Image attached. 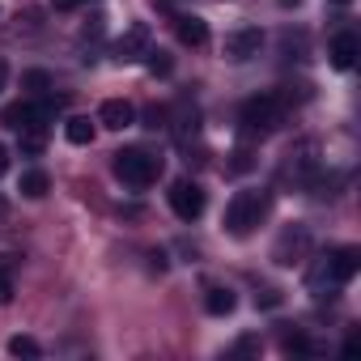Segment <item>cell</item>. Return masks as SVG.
<instances>
[{"instance_id":"cell-1","label":"cell","mask_w":361,"mask_h":361,"mask_svg":"<svg viewBox=\"0 0 361 361\" xmlns=\"http://www.w3.org/2000/svg\"><path fill=\"white\" fill-rule=\"evenodd\" d=\"M357 251L353 247H340V251H331L327 259H319L314 268H310V289H314V298H331L340 285H348L353 276H357Z\"/></svg>"},{"instance_id":"cell-2","label":"cell","mask_w":361,"mask_h":361,"mask_svg":"<svg viewBox=\"0 0 361 361\" xmlns=\"http://www.w3.org/2000/svg\"><path fill=\"white\" fill-rule=\"evenodd\" d=\"M157 174H161V157H153L145 149H119L115 153V178H119L123 188L145 192V188L157 183Z\"/></svg>"},{"instance_id":"cell-3","label":"cell","mask_w":361,"mask_h":361,"mask_svg":"<svg viewBox=\"0 0 361 361\" xmlns=\"http://www.w3.org/2000/svg\"><path fill=\"white\" fill-rule=\"evenodd\" d=\"M264 213H268V196H264V192H238V196L226 204V230H230L234 238H247V234L264 221Z\"/></svg>"},{"instance_id":"cell-4","label":"cell","mask_w":361,"mask_h":361,"mask_svg":"<svg viewBox=\"0 0 361 361\" xmlns=\"http://www.w3.org/2000/svg\"><path fill=\"white\" fill-rule=\"evenodd\" d=\"M238 123H243V136H268L276 123H281V98L276 94H255L243 102L238 111Z\"/></svg>"},{"instance_id":"cell-5","label":"cell","mask_w":361,"mask_h":361,"mask_svg":"<svg viewBox=\"0 0 361 361\" xmlns=\"http://www.w3.org/2000/svg\"><path fill=\"white\" fill-rule=\"evenodd\" d=\"M170 209L178 221H200L204 217V188L192 178H174L170 183Z\"/></svg>"},{"instance_id":"cell-6","label":"cell","mask_w":361,"mask_h":361,"mask_svg":"<svg viewBox=\"0 0 361 361\" xmlns=\"http://www.w3.org/2000/svg\"><path fill=\"white\" fill-rule=\"evenodd\" d=\"M51 119V102H13L5 111V123L18 128V132H30V128H43Z\"/></svg>"},{"instance_id":"cell-7","label":"cell","mask_w":361,"mask_h":361,"mask_svg":"<svg viewBox=\"0 0 361 361\" xmlns=\"http://www.w3.org/2000/svg\"><path fill=\"white\" fill-rule=\"evenodd\" d=\"M259 47H264V35L255 30V26H243V30H234V35H226V60H234V64H243V60H251V56H259Z\"/></svg>"},{"instance_id":"cell-8","label":"cell","mask_w":361,"mask_h":361,"mask_svg":"<svg viewBox=\"0 0 361 361\" xmlns=\"http://www.w3.org/2000/svg\"><path fill=\"white\" fill-rule=\"evenodd\" d=\"M306 247H310V234H306V226H289V230L281 234V243L272 247V259H276L281 268H289V264H298V259L306 255Z\"/></svg>"},{"instance_id":"cell-9","label":"cell","mask_w":361,"mask_h":361,"mask_svg":"<svg viewBox=\"0 0 361 361\" xmlns=\"http://www.w3.org/2000/svg\"><path fill=\"white\" fill-rule=\"evenodd\" d=\"M98 123L111 128V132H123V128L136 123V106H132L128 98H106V102L98 106Z\"/></svg>"},{"instance_id":"cell-10","label":"cell","mask_w":361,"mask_h":361,"mask_svg":"<svg viewBox=\"0 0 361 361\" xmlns=\"http://www.w3.org/2000/svg\"><path fill=\"white\" fill-rule=\"evenodd\" d=\"M174 35L183 47H204L209 43V22L196 18V13H183V18H174Z\"/></svg>"},{"instance_id":"cell-11","label":"cell","mask_w":361,"mask_h":361,"mask_svg":"<svg viewBox=\"0 0 361 361\" xmlns=\"http://www.w3.org/2000/svg\"><path fill=\"white\" fill-rule=\"evenodd\" d=\"M145 47H149V26H145V22L128 26V30H123V39L115 43L119 60H136V56H145Z\"/></svg>"},{"instance_id":"cell-12","label":"cell","mask_w":361,"mask_h":361,"mask_svg":"<svg viewBox=\"0 0 361 361\" xmlns=\"http://www.w3.org/2000/svg\"><path fill=\"white\" fill-rule=\"evenodd\" d=\"M331 64H336L340 73L357 64V35H353V30H344V35L331 39Z\"/></svg>"},{"instance_id":"cell-13","label":"cell","mask_w":361,"mask_h":361,"mask_svg":"<svg viewBox=\"0 0 361 361\" xmlns=\"http://www.w3.org/2000/svg\"><path fill=\"white\" fill-rule=\"evenodd\" d=\"M234 306H238V298H234V289H226V285H213L209 293H204V310L209 314H234Z\"/></svg>"},{"instance_id":"cell-14","label":"cell","mask_w":361,"mask_h":361,"mask_svg":"<svg viewBox=\"0 0 361 361\" xmlns=\"http://www.w3.org/2000/svg\"><path fill=\"white\" fill-rule=\"evenodd\" d=\"M47 188H51L47 170H26V174H22V183H18V192H22L26 200H43V196H47Z\"/></svg>"},{"instance_id":"cell-15","label":"cell","mask_w":361,"mask_h":361,"mask_svg":"<svg viewBox=\"0 0 361 361\" xmlns=\"http://www.w3.org/2000/svg\"><path fill=\"white\" fill-rule=\"evenodd\" d=\"M64 136H68V145H90V140H94V123H90L85 115H73V119L64 123Z\"/></svg>"},{"instance_id":"cell-16","label":"cell","mask_w":361,"mask_h":361,"mask_svg":"<svg viewBox=\"0 0 361 361\" xmlns=\"http://www.w3.org/2000/svg\"><path fill=\"white\" fill-rule=\"evenodd\" d=\"M293 161H289V170L298 174V178H310L314 170H319V161H314V145H302L298 153H289Z\"/></svg>"},{"instance_id":"cell-17","label":"cell","mask_w":361,"mask_h":361,"mask_svg":"<svg viewBox=\"0 0 361 361\" xmlns=\"http://www.w3.org/2000/svg\"><path fill=\"white\" fill-rule=\"evenodd\" d=\"M13 302V255H0V306Z\"/></svg>"},{"instance_id":"cell-18","label":"cell","mask_w":361,"mask_h":361,"mask_svg":"<svg viewBox=\"0 0 361 361\" xmlns=\"http://www.w3.org/2000/svg\"><path fill=\"white\" fill-rule=\"evenodd\" d=\"M9 353H13V357H39L43 348H39L35 336H13V340H9Z\"/></svg>"},{"instance_id":"cell-19","label":"cell","mask_w":361,"mask_h":361,"mask_svg":"<svg viewBox=\"0 0 361 361\" xmlns=\"http://www.w3.org/2000/svg\"><path fill=\"white\" fill-rule=\"evenodd\" d=\"M281 344H285L289 353H319V344H314V340H306L302 331H285V340H281Z\"/></svg>"},{"instance_id":"cell-20","label":"cell","mask_w":361,"mask_h":361,"mask_svg":"<svg viewBox=\"0 0 361 361\" xmlns=\"http://www.w3.org/2000/svg\"><path fill=\"white\" fill-rule=\"evenodd\" d=\"M22 149H26V153H39V149H43V128H30V132L22 136Z\"/></svg>"},{"instance_id":"cell-21","label":"cell","mask_w":361,"mask_h":361,"mask_svg":"<svg viewBox=\"0 0 361 361\" xmlns=\"http://www.w3.org/2000/svg\"><path fill=\"white\" fill-rule=\"evenodd\" d=\"M251 166H255V161H251V153H247V149H238V153H234V161H230V174H247Z\"/></svg>"},{"instance_id":"cell-22","label":"cell","mask_w":361,"mask_h":361,"mask_svg":"<svg viewBox=\"0 0 361 361\" xmlns=\"http://www.w3.org/2000/svg\"><path fill=\"white\" fill-rule=\"evenodd\" d=\"M255 306L272 310V306H281V293H276V289H264V293H255Z\"/></svg>"},{"instance_id":"cell-23","label":"cell","mask_w":361,"mask_h":361,"mask_svg":"<svg viewBox=\"0 0 361 361\" xmlns=\"http://www.w3.org/2000/svg\"><path fill=\"white\" fill-rule=\"evenodd\" d=\"M149 73H161V77H166V73H170V60H166L161 51H157V56L149 51Z\"/></svg>"},{"instance_id":"cell-24","label":"cell","mask_w":361,"mask_h":361,"mask_svg":"<svg viewBox=\"0 0 361 361\" xmlns=\"http://www.w3.org/2000/svg\"><path fill=\"white\" fill-rule=\"evenodd\" d=\"M26 85H30V90H43V85H47V73H26Z\"/></svg>"},{"instance_id":"cell-25","label":"cell","mask_w":361,"mask_h":361,"mask_svg":"<svg viewBox=\"0 0 361 361\" xmlns=\"http://www.w3.org/2000/svg\"><path fill=\"white\" fill-rule=\"evenodd\" d=\"M255 348H259V340H255V336H247V340H238V348H234V353H255Z\"/></svg>"},{"instance_id":"cell-26","label":"cell","mask_w":361,"mask_h":361,"mask_svg":"<svg viewBox=\"0 0 361 361\" xmlns=\"http://www.w3.org/2000/svg\"><path fill=\"white\" fill-rule=\"evenodd\" d=\"M357 348H361V340H357V336H348V340H344V357H353Z\"/></svg>"},{"instance_id":"cell-27","label":"cell","mask_w":361,"mask_h":361,"mask_svg":"<svg viewBox=\"0 0 361 361\" xmlns=\"http://www.w3.org/2000/svg\"><path fill=\"white\" fill-rule=\"evenodd\" d=\"M5 170H9V149L0 145V178H5Z\"/></svg>"},{"instance_id":"cell-28","label":"cell","mask_w":361,"mask_h":361,"mask_svg":"<svg viewBox=\"0 0 361 361\" xmlns=\"http://www.w3.org/2000/svg\"><path fill=\"white\" fill-rule=\"evenodd\" d=\"M0 90H5V64H0Z\"/></svg>"},{"instance_id":"cell-29","label":"cell","mask_w":361,"mask_h":361,"mask_svg":"<svg viewBox=\"0 0 361 361\" xmlns=\"http://www.w3.org/2000/svg\"><path fill=\"white\" fill-rule=\"evenodd\" d=\"M281 5H285V9H289V5H302V0H281Z\"/></svg>"},{"instance_id":"cell-30","label":"cell","mask_w":361,"mask_h":361,"mask_svg":"<svg viewBox=\"0 0 361 361\" xmlns=\"http://www.w3.org/2000/svg\"><path fill=\"white\" fill-rule=\"evenodd\" d=\"M336 5H348V0H336Z\"/></svg>"}]
</instances>
